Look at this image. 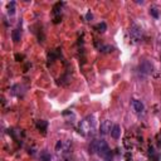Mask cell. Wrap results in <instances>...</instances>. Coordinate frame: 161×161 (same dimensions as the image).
Here are the masks:
<instances>
[{"mask_svg":"<svg viewBox=\"0 0 161 161\" xmlns=\"http://www.w3.org/2000/svg\"><path fill=\"white\" fill-rule=\"evenodd\" d=\"M79 134L83 136H93L97 130V122H96V117L93 115H90L84 117L78 125Z\"/></svg>","mask_w":161,"mask_h":161,"instance_id":"cell-1","label":"cell"},{"mask_svg":"<svg viewBox=\"0 0 161 161\" xmlns=\"http://www.w3.org/2000/svg\"><path fill=\"white\" fill-rule=\"evenodd\" d=\"M97 154L104 161H112V160H113V156H112V152L110 150V147H108V145H107L106 141H103V140H98Z\"/></svg>","mask_w":161,"mask_h":161,"instance_id":"cell-2","label":"cell"},{"mask_svg":"<svg viewBox=\"0 0 161 161\" xmlns=\"http://www.w3.org/2000/svg\"><path fill=\"white\" fill-rule=\"evenodd\" d=\"M152 69H154V66H152L151 62H148V60H144V62L140 63L139 66V72L142 76H148L152 73Z\"/></svg>","mask_w":161,"mask_h":161,"instance_id":"cell-3","label":"cell"},{"mask_svg":"<svg viewBox=\"0 0 161 161\" xmlns=\"http://www.w3.org/2000/svg\"><path fill=\"white\" fill-rule=\"evenodd\" d=\"M130 35H131V39L134 42H139L142 38V29L139 27V25H132L131 29H130Z\"/></svg>","mask_w":161,"mask_h":161,"instance_id":"cell-4","label":"cell"},{"mask_svg":"<svg viewBox=\"0 0 161 161\" xmlns=\"http://www.w3.org/2000/svg\"><path fill=\"white\" fill-rule=\"evenodd\" d=\"M112 130V127H111V121H108V120H104L102 123H101V128H99V132L102 135H107L108 132H110Z\"/></svg>","mask_w":161,"mask_h":161,"instance_id":"cell-5","label":"cell"},{"mask_svg":"<svg viewBox=\"0 0 161 161\" xmlns=\"http://www.w3.org/2000/svg\"><path fill=\"white\" fill-rule=\"evenodd\" d=\"M132 107H134L136 113H141V112L145 110L144 103L141 102V101H139V99H132Z\"/></svg>","mask_w":161,"mask_h":161,"instance_id":"cell-6","label":"cell"},{"mask_svg":"<svg viewBox=\"0 0 161 161\" xmlns=\"http://www.w3.org/2000/svg\"><path fill=\"white\" fill-rule=\"evenodd\" d=\"M111 136H112V137H113L115 140L120 139V136H121V127L118 126V125H113V126H112Z\"/></svg>","mask_w":161,"mask_h":161,"instance_id":"cell-7","label":"cell"},{"mask_svg":"<svg viewBox=\"0 0 161 161\" xmlns=\"http://www.w3.org/2000/svg\"><path fill=\"white\" fill-rule=\"evenodd\" d=\"M97 148H98V140H94V141H92L91 145H90V154H97Z\"/></svg>","mask_w":161,"mask_h":161,"instance_id":"cell-8","label":"cell"},{"mask_svg":"<svg viewBox=\"0 0 161 161\" xmlns=\"http://www.w3.org/2000/svg\"><path fill=\"white\" fill-rule=\"evenodd\" d=\"M35 126H37V128H38V130H40V131H46L47 127H48V122H47V121H43L42 120V121H38Z\"/></svg>","mask_w":161,"mask_h":161,"instance_id":"cell-9","label":"cell"},{"mask_svg":"<svg viewBox=\"0 0 161 161\" xmlns=\"http://www.w3.org/2000/svg\"><path fill=\"white\" fill-rule=\"evenodd\" d=\"M11 38H13V40L15 43H18L20 40V30L19 29H14L13 30V34H11Z\"/></svg>","mask_w":161,"mask_h":161,"instance_id":"cell-10","label":"cell"},{"mask_svg":"<svg viewBox=\"0 0 161 161\" xmlns=\"http://www.w3.org/2000/svg\"><path fill=\"white\" fill-rule=\"evenodd\" d=\"M96 29H97V32H99V33H103V32H106V29H107L106 23H104V22L98 23L97 25H96Z\"/></svg>","mask_w":161,"mask_h":161,"instance_id":"cell-11","label":"cell"},{"mask_svg":"<svg viewBox=\"0 0 161 161\" xmlns=\"http://www.w3.org/2000/svg\"><path fill=\"white\" fill-rule=\"evenodd\" d=\"M112 50H113V47H111V46H101L99 47V52H102V53H110Z\"/></svg>","mask_w":161,"mask_h":161,"instance_id":"cell-12","label":"cell"},{"mask_svg":"<svg viewBox=\"0 0 161 161\" xmlns=\"http://www.w3.org/2000/svg\"><path fill=\"white\" fill-rule=\"evenodd\" d=\"M8 13L10 15H14V13H15V3L14 1H11L9 5H8Z\"/></svg>","mask_w":161,"mask_h":161,"instance_id":"cell-13","label":"cell"},{"mask_svg":"<svg viewBox=\"0 0 161 161\" xmlns=\"http://www.w3.org/2000/svg\"><path fill=\"white\" fill-rule=\"evenodd\" d=\"M40 159H42L43 161H50V155L48 154L47 151H43L42 154H40Z\"/></svg>","mask_w":161,"mask_h":161,"instance_id":"cell-14","label":"cell"},{"mask_svg":"<svg viewBox=\"0 0 161 161\" xmlns=\"http://www.w3.org/2000/svg\"><path fill=\"white\" fill-rule=\"evenodd\" d=\"M150 14L154 18H159V13H158V10H156L155 8H151V9H150Z\"/></svg>","mask_w":161,"mask_h":161,"instance_id":"cell-15","label":"cell"},{"mask_svg":"<svg viewBox=\"0 0 161 161\" xmlns=\"http://www.w3.org/2000/svg\"><path fill=\"white\" fill-rule=\"evenodd\" d=\"M92 18H93V15H92V14L90 13V11H88V13H87V19L90 20V19H92Z\"/></svg>","mask_w":161,"mask_h":161,"instance_id":"cell-16","label":"cell"}]
</instances>
